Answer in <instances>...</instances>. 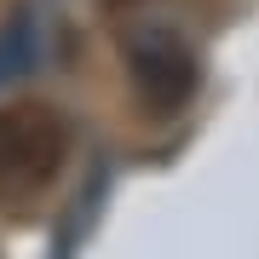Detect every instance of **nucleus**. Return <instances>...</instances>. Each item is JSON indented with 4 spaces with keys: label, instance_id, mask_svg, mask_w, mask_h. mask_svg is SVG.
Here are the masks:
<instances>
[{
    "label": "nucleus",
    "instance_id": "f257e3e1",
    "mask_svg": "<svg viewBox=\"0 0 259 259\" xmlns=\"http://www.w3.org/2000/svg\"><path fill=\"white\" fill-rule=\"evenodd\" d=\"M75 150V127L64 110L40 98L6 104L0 110V207L29 213L35 202H47V190L64 179Z\"/></svg>",
    "mask_w": 259,
    "mask_h": 259
},
{
    "label": "nucleus",
    "instance_id": "f03ea898",
    "mask_svg": "<svg viewBox=\"0 0 259 259\" xmlns=\"http://www.w3.org/2000/svg\"><path fill=\"white\" fill-rule=\"evenodd\" d=\"M121 52H127V75H133V93L150 115H173L185 110L196 81H202V64H196L190 40L179 35V29L167 23H139L127 29V40H121Z\"/></svg>",
    "mask_w": 259,
    "mask_h": 259
},
{
    "label": "nucleus",
    "instance_id": "7ed1b4c3",
    "mask_svg": "<svg viewBox=\"0 0 259 259\" xmlns=\"http://www.w3.org/2000/svg\"><path fill=\"white\" fill-rule=\"evenodd\" d=\"M18 69H29V29H6L0 35V81Z\"/></svg>",
    "mask_w": 259,
    "mask_h": 259
}]
</instances>
